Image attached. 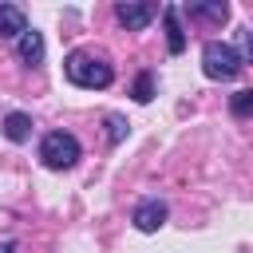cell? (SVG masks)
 <instances>
[{"label":"cell","mask_w":253,"mask_h":253,"mask_svg":"<svg viewBox=\"0 0 253 253\" xmlns=\"http://www.w3.org/2000/svg\"><path fill=\"white\" fill-rule=\"evenodd\" d=\"M63 67H67V79H71L75 87H87V91H103V87H111V79H115L111 63L99 59V55H91V51H71Z\"/></svg>","instance_id":"1"},{"label":"cell","mask_w":253,"mask_h":253,"mask_svg":"<svg viewBox=\"0 0 253 253\" xmlns=\"http://www.w3.org/2000/svg\"><path fill=\"white\" fill-rule=\"evenodd\" d=\"M40 158H43L47 170H71L79 162V138L67 134V130H51L40 142Z\"/></svg>","instance_id":"2"},{"label":"cell","mask_w":253,"mask_h":253,"mask_svg":"<svg viewBox=\"0 0 253 253\" xmlns=\"http://www.w3.org/2000/svg\"><path fill=\"white\" fill-rule=\"evenodd\" d=\"M202 71L210 75V79H233L237 71H241V59H237V51H233V43H217V40H210L206 47H202Z\"/></svg>","instance_id":"3"},{"label":"cell","mask_w":253,"mask_h":253,"mask_svg":"<svg viewBox=\"0 0 253 253\" xmlns=\"http://www.w3.org/2000/svg\"><path fill=\"white\" fill-rule=\"evenodd\" d=\"M115 16H119V24L126 32H142L158 16V8L154 4H142V0H123V4H115Z\"/></svg>","instance_id":"4"},{"label":"cell","mask_w":253,"mask_h":253,"mask_svg":"<svg viewBox=\"0 0 253 253\" xmlns=\"http://www.w3.org/2000/svg\"><path fill=\"white\" fill-rule=\"evenodd\" d=\"M130 221H134V229L154 233V229H162V225H166V206H162L158 198H146V202H138V206H134Z\"/></svg>","instance_id":"5"},{"label":"cell","mask_w":253,"mask_h":253,"mask_svg":"<svg viewBox=\"0 0 253 253\" xmlns=\"http://www.w3.org/2000/svg\"><path fill=\"white\" fill-rule=\"evenodd\" d=\"M28 32V16L20 4H0V40H20Z\"/></svg>","instance_id":"6"},{"label":"cell","mask_w":253,"mask_h":253,"mask_svg":"<svg viewBox=\"0 0 253 253\" xmlns=\"http://www.w3.org/2000/svg\"><path fill=\"white\" fill-rule=\"evenodd\" d=\"M162 24H166V47H170V55H182L186 51V32L178 24V8L174 4L162 8Z\"/></svg>","instance_id":"7"},{"label":"cell","mask_w":253,"mask_h":253,"mask_svg":"<svg viewBox=\"0 0 253 253\" xmlns=\"http://www.w3.org/2000/svg\"><path fill=\"white\" fill-rule=\"evenodd\" d=\"M186 12H190V20L225 24V16H229V4H221V0H213V4H186Z\"/></svg>","instance_id":"8"},{"label":"cell","mask_w":253,"mask_h":253,"mask_svg":"<svg viewBox=\"0 0 253 253\" xmlns=\"http://www.w3.org/2000/svg\"><path fill=\"white\" fill-rule=\"evenodd\" d=\"M16 51H20L24 63H40V59H43V36H40V32H24V36L16 40Z\"/></svg>","instance_id":"9"},{"label":"cell","mask_w":253,"mask_h":253,"mask_svg":"<svg viewBox=\"0 0 253 253\" xmlns=\"http://www.w3.org/2000/svg\"><path fill=\"white\" fill-rule=\"evenodd\" d=\"M28 134H32V119H28L24 111H12V115L4 119V138H8V142H28Z\"/></svg>","instance_id":"10"},{"label":"cell","mask_w":253,"mask_h":253,"mask_svg":"<svg viewBox=\"0 0 253 253\" xmlns=\"http://www.w3.org/2000/svg\"><path fill=\"white\" fill-rule=\"evenodd\" d=\"M229 111H233V119H249V115H253V87L229 95Z\"/></svg>","instance_id":"11"},{"label":"cell","mask_w":253,"mask_h":253,"mask_svg":"<svg viewBox=\"0 0 253 253\" xmlns=\"http://www.w3.org/2000/svg\"><path fill=\"white\" fill-rule=\"evenodd\" d=\"M150 99H154V79H150V71H142L134 79V103H150Z\"/></svg>","instance_id":"12"},{"label":"cell","mask_w":253,"mask_h":253,"mask_svg":"<svg viewBox=\"0 0 253 253\" xmlns=\"http://www.w3.org/2000/svg\"><path fill=\"white\" fill-rule=\"evenodd\" d=\"M233 51H237L241 63H253V32H249V28L237 32V47H233Z\"/></svg>","instance_id":"13"},{"label":"cell","mask_w":253,"mask_h":253,"mask_svg":"<svg viewBox=\"0 0 253 253\" xmlns=\"http://www.w3.org/2000/svg\"><path fill=\"white\" fill-rule=\"evenodd\" d=\"M107 138H111V142H123V138H126V123H123V115H107Z\"/></svg>","instance_id":"14"},{"label":"cell","mask_w":253,"mask_h":253,"mask_svg":"<svg viewBox=\"0 0 253 253\" xmlns=\"http://www.w3.org/2000/svg\"><path fill=\"white\" fill-rule=\"evenodd\" d=\"M0 253H16V245H8V241H4V245H0Z\"/></svg>","instance_id":"15"}]
</instances>
